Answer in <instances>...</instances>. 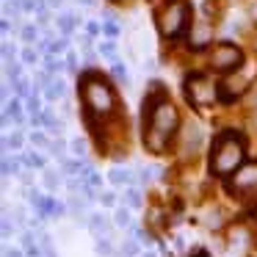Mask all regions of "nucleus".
Returning <instances> with one entry per match:
<instances>
[{"mask_svg": "<svg viewBox=\"0 0 257 257\" xmlns=\"http://www.w3.org/2000/svg\"><path fill=\"white\" fill-rule=\"evenodd\" d=\"M177 124H180L177 111L169 100H163V94L144 100V144L150 152L161 155L169 147V139L174 136Z\"/></svg>", "mask_w": 257, "mask_h": 257, "instance_id": "nucleus-1", "label": "nucleus"}, {"mask_svg": "<svg viewBox=\"0 0 257 257\" xmlns=\"http://www.w3.org/2000/svg\"><path fill=\"white\" fill-rule=\"evenodd\" d=\"M243 163V139L232 130L221 133L213 141V152H210V172L216 177H227L235 169Z\"/></svg>", "mask_w": 257, "mask_h": 257, "instance_id": "nucleus-2", "label": "nucleus"}, {"mask_svg": "<svg viewBox=\"0 0 257 257\" xmlns=\"http://www.w3.org/2000/svg\"><path fill=\"white\" fill-rule=\"evenodd\" d=\"M80 89H83V102L89 108V113H94V116H111L116 111V94H113L111 83L105 78H100L97 72L83 75Z\"/></svg>", "mask_w": 257, "mask_h": 257, "instance_id": "nucleus-3", "label": "nucleus"}, {"mask_svg": "<svg viewBox=\"0 0 257 257\" xmlns=\"http://www.w3.org/2000/svg\"><path fill=\"white\" fill-rule=\"evenodd\" d=\"M158 31L166 39L180 36L191 25V3L188 0H166V6L158 12Z\"/></svg>", "mask_w": 257, "mask_h": 257, "instance_id": "nucleus-4", "label": "nucleus"}, {"mask_svg": "<svg viewBox=\"0 0 257 257\" xmlns=\"http://www.w3.org/2000/svg\"><path fill=\"white\" fill-rule=\"evenodd\" d=\"M185 100L196 108L210 105V102L216 100V86H213L210 78H205V75H191V78L185 80Z\"/></svg>", "mask_w": 257, "mask_h": 257, "instance_id": "nucleus-5", "label": "nucleus"}, {"mask_svg": "<svg viewBox=\"0 0 257 257\" xmlns=\"http://www.w3.org/2000/svg\"><path fill=\"white\" fill-rule=\"evenodd\" d=\"M240 64H243V53H240L235 45L221 42V45L213 47V53H210V67L213 69H218V72H232V69H238Z\"/></svg>", "mask_w": 257, "mask_h": 257, "instance_id": "nucleus-6", "label": "nucleus"}, {"mask_svg": "<svg viewBox=\"0 0 257 257\" xmlns=\"http://www.w3.org/2000/svg\"><path fill=\"white\" fill-rule=\"evenodd\" d=\"M257 188V163H246L232 180V191L235 194H246V191Z\"/></svg>", "mask_w": 257, "mask_h": 257, "instance_id": "nucleus-7", "label": "nucleus"}, {"mask_svg": "<svg viewBox=\"0 0 257 257\" xmlns=\"http://www.w3.org/2000/svg\"><path fill=\"white\" fill-rule=\"evenodd\" d=\"M213 36V28L207 23H194V31H191V45L194 47H205Z\"/></svg>", "mask_w": 257, "mask_h": 257, "instance_id": "nucleus-8", "label": "nucleus"}, {"mask_svg": "<svg viewBox=\"0 0 257 257\" xmlns=\"http://www.w3.org/2000/svg\"><path fill=\"white\" fill-rule=\"evenodd\" d=\"M89 229L97 235V238H102V235H108V232H111V227H108V221L100 216V213H91V216H89Z\"/></svg>", "mask_w": 257, "mask_h": 257, "instance_id": "nucleus-9", "label": "nucleus"}, {"mask_svg": "<svg viewBox=\"0 0 257 257\" xmlns=\"http://www.w3.org/2000/svg\"><path fill=\"white\" fill-rule=\"evenodd\" d=\"M108 180H111L113 185H124V183H133V174H130L127 169H111V172H108Z\"/></svg>", "mask_w": 257, "mask_h": 257, "instance_id": "nucleus-10", "label": "nucleus"}, {"mask_svg": "<svg viewBox=\"0 0 257 257\" xmlns=\"http://www.w3.org/2000/svg\"><path fill=\"white\" fill-rule=\"evenodd\" d=\"M64 94H67V86H64L61 80H53V83L47 86V91H45L47 100H58V97H64Z\"/></svg>", "mask_w": 257, "mask_h": 257, "instance_id": "nucleus-11", "label": "nucleus"}, {"mask_svg": "<svg viewBox=\"0 0 257 257\" xmlns=\"http://www.w3.org/2000/svg\"><path fill=\"white\" fill-rule=\"evenodd\" d=\"M75 23H78V20H75L72 14H61V17H58V28H61L64 34H72V31H75Z\"/></svg>", "mask_w": 257, "mask_h": 257, "instance_id": "nucleus-12", "label": "nucleus"}, {"mask_svg": "<svg viewBox=\"0 0 257 257\" xmlns=\"http://www.w3.org/2000/svg\"><path fill=\"white\" fill-rule=\"evenodd\" d=\"M124 199H127V205H130V207H141V191L130 185V188L124 191Z\"/></svg>", "mask_w": 257, "mask_h": 257, "instance_id": "nucleus-13", "label": "nucleus"}, {"mask_svg": "<svg viewBox=\"0 0 257 257\" xmlns=\"http://www.w3.org/2000/svg\"><path fill=\"white\" fill-rule=\"evenodd\" d=\"M94 251H97V254H102V257H111V254H113V246H111V240H105V238H97V246H94Z\"/></svg>", "mask_w": 257, "mask_h": 257, "instance_id": "nucleus-14", "label": "nucleus"}, {"mask_svg": "<svg viewBox=\"0 0 257 257\" xmlns=\"http://www.w3.org/2000/svg\"><path fill=\"white\" fill-rule=\"evenodd\" d=\"M113 221H116V227H130V213L124 210V207H119V210L113 213Z\"/></svg>", "mask_w": 257, "mask_h": 257, "instance_id": "nucleus-15", "label": "nucleus"}, {"mask_svg": "<svg viewBox=\"0 0 257 257\" xmlns=\"http://www.w3.org/2000/svg\"><path fill=\"white\" fill-rule=\"evenodd\" d=\"M67 45H69L67 39H53V42H50V50H47V53H50V56H58V53L67 50Z\"/></svg>", "mask_w": 257, "mask_h": 257, "instance_id": "nucleus-16", "label": "nucleus"}, {"mask_svg": "<svg viewBox=\"0 0 257 257\" xmlns=\"http://www.w3.org/2000/svg\"><path fill=\"white\" fill-rule=\"evenodd\" d=\"M64 67H67V64L56 61L53 56H47V58H45V69H47V72H58V69H64Z\"/></svg>", "mask_w": 257, "mask_h": 257, "instance_id": "nucleus-17", "label": "nucleus"}, {"mask_svg": "<svg viewBox=\"0 0 257 257\" xmlns=\"http://www.w3.org/2000/svg\"><path fill=\"white\" fill-rule=\"evenodd\" d=\"M45 185H47L50 191H56V188H58V174L47 169V172H45Z\"/></svg>", "mask_w": 257, "mask_h": 257, "instance_id": "nucleus-18", "label": "nucleus"}, {"mask_svg": "<svg viewBox=\"0 0 257 257\" xmlns=\"http://www.w3.org/2000/svg\"><path fill=\"white\" fill-rule=\"evenodd\" d=\"M31 141H34L36 147H53V144H50V139H47L45 133H31Z\"/></svg>", "mask_w": 257, "mask_h": 257, "instance_id": "nucleus-19", "label": "nucleus"}, {"mask_svg": "<svg viewBox=\"0 0 257 257\" xmlns=\"http://www.w3.org/2000/svg\"><path fill=\"white\" fill-rule=\"evenodd\" d=\"M102 56L113 61V58H116V45H113V42H105V45H102ZM113 64H116V61H113Z\"/></svg>", "mask_w": 257, "mask_h": 257, "instance_id": "nucleus-20", "label": "nucleus"}, {"mask_svg": "<svg viewBox=\"0 0 257 257\" xmlns=\"http://www.w3.org/2000/svg\"><path fill=\"white\" fill-rule=\"evenodd\" d=\"M86 185H91V188H100V185H102V177H100L97 172H89V174H86Z\"/></svg>", "mask_w": 257, "mask_h": 257, "instance_id": "nucleus-21", "label": "nucleus"}, {"mask_svg": "<svg viewBox=\"0 0 257 257\" xmlns=\"http://www.w3.org/2000/svg\"><path fill=\"white\" fill-rule=\"evenodd\" d=\"M6 72H9V78H14V80H23V78H20V72H23V69H20L14 61H6Z\"/></svg>", "mask_w": 257, "mask_h": 257, "instance_id": "nucleus-22", "label": "nucleus"}, {"mask_svg": "<svg viewBox=\"0 0 257 257\" xmlns=\"http://www.w3.org/2000/svg\"><path fill=\"white\" fill-rule=\"evenodd\" d=\"M122 249H124V254H127V257H139V243H136V240H127Z\"/></svg>", "mask_w": 257, "mask_h": 257, "instance_id": "nucleus-23", "label": "nucleus"}, {"mask_svg": "<svg viewBox=\"0 0 257 257\" xmlns=\"http://www.w3.org/2000/svg\"><path fill=\"white\" fill-rule=\"evenodd\" d=\"M113 75H116L119 80H127V67H124V64H113Z\"/></svg>", "mask_w": 257, "mask_h": 257, "instance_id": "nucleus-24", "label": "nucleus"}, {"mask_svg": "<svg viewBox=\"0 0 257 257\" xmlns=\"http://www.w3.org/2000/svg\"><path fill=\"white\" fill-rule=\"evenodd\" d=\"M23 39L25 42H34L36 39V28H34V25H25V28H23Z\"/></svg>", "mask_w": 257, "mask_h": 257, "instance_id": "nucleus-25", "label": "nucleus"}, {"mask_svg": "<svg viewBox=\"0 0 257 257\" xmlns=\"http://www.w3.org/2000/svg\"><path fill=\"white\" fill-rule=\"evenodd\" d=\"M6 147H14V150H20V147H23V136L14 133L12 139H6Z\"/></svg>", "mask_w": 257, "mask_h": 257, "instance_id": "nucleus-26", "label": "nucleus"}, {"mask_svg": "<svg viewBox=\"0 0 257 257\" xmlns=\"http://www.w3.org/2000/svg\"><path fill=\"white\" fill-rule=\"evenodd\" d=\"M69 147H72L75 155H83V152H86V144H83L80 139H72V144H69Z\"/></svg>", "mask_w": 257, "mask_h": 257, "instance_id": "nucleus-27", "label": "nucleus"}, {"mask_svg": "<svg viewBox=\"0 0 257 257\" xmlns=\"http://www.w3.org/2000/svg\"><path fill=\"white\" fill-rule=\"evenodd\" d=\"M28 111H31V116H39V100L36 97H28Z\"/></svg>", "mask_w": 257, "mask_h": 257, "instance_id": "nucleus-28", "label": "nucleus"}, {"mask_svg": "<svg viewBox=\"0 0 257 257\" xmlns=\"http://www.w3.org/2000/svg\"><path fill=\"white\" fill-rule=\"evenodd\" d=\"M102 31H105L111 39H113V36H119V25H113V23H105V25H102Z\"/></svg>", "mask_w": 257, "mask_h": 257, "instance_id": "nucleus-29", "label": "nucleus"}, {"mask_svg": "<svg viewBox=\"0 0 257 257\" xmlns=\"http://www.w3.org/2000/svg\"><path fill=\"white\" fill-rule=\"evenodd\" d=\"M67 69H69V72L78 69V58H75V53H69V56H67Z\"/></svg>", "mask_w": 257, "mask_h": 257, "instance_id": "nucleus-30", "label": "nucleus"}, {"mask_svg": "<svg viewBox=\"0 0 257 257\" xmlns=\"http://www.w3.org/2000/svg\"><path fill=\"white\" fill-rule=\"evenodd\" d=\"M23 61L25 64H36V50H25L23 53Z\"/></svg>", "mask_w": 257, "mask_h": 257, "instance_id": "nucleus-31", "label": "nucleus"}, {"mask_svg": "<svg viewBox=\"0 0 257 257\" xmlns=\"http://www.w3.org/2000/svg\"><path fill=\"white\" fill-rule=\"evenodd\" d=\"M113 202H116V196H113L111 191H108V194H102V205H105V207H113Z\"/></svg>", "mask_w": 257, "mask_h": 257, "instance_id": "nucleus-32", "label": "nucleus"}, {"mask_svg": "<svg viewBox=\"0 0 257 257\" xmlns=\"http://www.w3.org/2000/svg\"><path fill=\"white\" fill-rule=\"evenodd\" d=\"M36 83H42V86L50 83V75H47V72H36Z\"/></svg>", "mask_w": 257, "mask_h": 257, "instance_id": "nucleus-33", "label": "nucleus"}, {"mask_svg": "<svg viewBox=\"0 0 257 257\" xmlns=\"http://www.w3.org/2000/svg\"><path fill=\"white\" fill-rule=\"evenodd\" d=\"M23 243H25V249H31V246H34V235H31V232H23Z\"/></svg>", "mask_w": 257, "mask_h": 257, "instance_id": "nucleus-34", "label": "nucleus"}, {"mask_svg": "<svg viewBox=\"0 0 257 257\" xmlns=\"http://www.w3.org/2000/svg\"><path fill=\"white\" fill-rule=\"evenodd\" d=\"M86 31H89V34L94 36V34H100V25H97V23H91V20H89V25H86Z\"/></svg>", "mask_w": 257, "mask_h": 257, "instance_id": "nucleus-35", "label": "nucleus"}, {"mask_svg": "<svg viewBox=\"0 0 257 257\" xmlns=\"http://www.w3.org/2000/svg\"><path fill=\"white\" fill-rule=\"evenodd\" d=\"M12 232V221H9V218H3V235H9Z\"/></svg>", "mask_w": 257, "mask_h": 257, "instance_id": "nucleus-36", "label": "nucleus"}, {"mask_svg": "<svg viewBox=\"0 0 257 257\" xmlns=\"http://www.w3.org/2000/svg\"><path fill=\"white\" fill-rule=\"evenodd\" d=\"M80 3H83V6H89V9H94V6H97V0H80Z\"/></svg>", "mask_w": 257, "mask_h": 257, "instance_id": "nucleus-37", "label": "nucleus"}, {"mask_svg": "<svg viewBox=\"0 0 257 257\" xmlns=\"http://www.w3.org/2000/svg\"><path fill=\"white\" fill-rule=\"evenodd\" d=\"M47 6H53V9H56V6H61V0H47Z\"/></svg>", "mask_w": 257, "mask_h": 257, "instance_id": "nucleus-38", "label": "nucleus"}, {"mask_svg": "<svg viewBox=\"0 0 257 257\" xmlns=\"http://www.w3.org/2000/svg\"><path fill=\"white\" fill-rule=\"evenodd\" d=\"M9 257H23V254H20V251H9Z\"/></svg>", "mask_w": 257, "mask_h": 257, "instance_id": "nucleus-39", "label": "nucleus"}, {"mask_svg": "<svg viewBox=\"0 0 257 257\" xmlns=\"http://www.w3.org/2000/svg\"><path fill=\"white\" fill-rule=\"evenodd\" d=\"M141 257H158V254H155V251H147V254H141Z\"/></svg>", "mask_w": 257, "mask_h": 257, "instance_id": "nucleus-40", "label": "nucleus"}, {"mask_svg": "<svg viewBox=\"0 0 257 257\" xmlns=\"http://www.w3.org/2000/svg\"><path fill=\"white\" fill-rule=\"evenodd\" d=\"M199 257H205V254H199Z\"/></svg>", "mask_w": 257, "mask_h": 257, "instance_id": "nucleus-41", "label": "nucleus"}]
</instances>
